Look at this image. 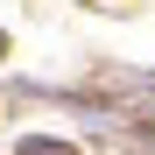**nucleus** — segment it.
<instances>
[{
    "label": "nucleus",
    "instance_id": "nucleus-1",
    "mask_svg": "<svg viewBox=\"0 0 155 155\" xmlns=\"http://www.w3.org/2000/svg\"><path fill=\"white\" fill-rule=\"evenodd\" d=\"M0 49H7V42H0Z\"/></svg>",
    "mask_w": 155,
    "mask_h": 155
}]
</instances>
